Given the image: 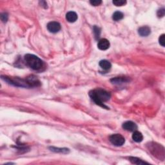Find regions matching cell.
I'll return each mask as SVG.
<instances>
[{"label":"cell","instance_id":"obj_1","mask_svg":"<svg viewBox=\"0 0 165 165\" xmlns=\"http://www.w3.org/2000/svg\"><path fill=\"white\" fill-rule=\"evenodd\" d=\"M89 96L97 105L100 106L104 108L108 109V107L104 104L110 99L111 95L108 92L102 88H96L89 92Z\"/></svg>","mask_w":165,"mask_h":165},{"label":"cell","instance_id":"obj_3","mask_svg":"<svg viewBox=\"0 0 165 165\" xmlns=\"http://www.w3.org/2000/svg\"><path fill=\"white\" fill-rule=\"evenodd\" d=\"M149 150L154 156L159 159L164 158V149L163 146L156 143H151L148 145Z\"/></svg>","mask_w":165,"mask_h":165},{"label":"cell","instance_id":"obj_22","mask_svg":"<svg viewBox=\"0 0 165 165\" xmlns=\"http://www.w3.org/2000/svg\"><path fill=\"white\" fill-rule=\"evenodd\" d=\"M40 3L41 4V6L42 7H43L44 9H47V3L46 1H40Z\"/></svg>","mask_w":165,"mask_h":165},{"label":"cell","instance_id":"obj_7","mask_svg":"<svg viewBox=\"0 0 165 165\" xmlns=\"http://www.w3.org/2000/svg\"><path fill=\"white\" fill-rule=\"evenodd\" d=\"M110 44L108 40L106 39H101L100 40H99L98 43V47L99 50L101 51H106L107 49L110 48Z\"/></svg>","mask_w":165,"mask_h":165},{"label":"cell","instance_id":"obj_16","mask_svg":"<svg viewBox=\"0 0 165 165\" xmlns=\"http://www.w3.org/2000/svg\"><path fill=\"white\" fill-rule=\"evenodd\" d=\"M112 3L117 7H121L127 4V1H125V0H114Z\"/></svg>","mask_w":165,"mask_h":165},{"label":"cell","instance_id":"obj_6","mask_svg":"<svg viewBox=\"0 0 165 165\" xmlns=\"http://www.w3.org/2000/svg\"><path fill=\"white\" fill-rule=\"evenodd\" d=\"M122 127L124 130L127 131H129V132H135L137 130V126L135 123L132 121H128L127 122H125L122 125Z\"/></svg>","mask_w":165,"mask_h":165},{"label":"cell","instance_id":"obj_14","mask_svg":"<svg viewBox=\"0 0 165 165\" xmlns=\"http://www.w3.org/2000/svg\"><path fill=\"white\" fill-rule=\"evenodd\" d=\"M129 160L131 163L135 164H148L147 162L144 161L141 159L137 158H134V157H130Z\"/></svg>","mask_w":165,"mask_h":165},{"label":"cell","instance_id":"obj_13","mask_svg":"<svg viewBox=\"0 0 165 165\" xmlns=\"http://www.w3.org/2000/svg\"><path fill=\"white\" fill-rule=\"evenodd\" d=\"M49 149L51 151L56 153H61V154H69L70 152L69 149L66 148H56L54 146L49 147Z\"/></svg>","mask_w":165,"mask_h":165},{"label":"cell","instance_id":"obj_11","mask_svg":"<svg viewBox=\"0 0 165 165\" xmlns=\"http://www.w3.org/2000/svg\"><path fill=\"white\" fill-rule=\"evenodd\" d=\"M99 65L101 69L104 70H108L110 69L112 67V64L110 63V62L106 59L101 60V61H99Z\"/></svg>","mask_w":165,"mask_h":165},{"label":"cell","instance_id":"obj_19","mask_svg":"<svg viewBox=\"0 0 165 165\" xmlns=\"http://www.w3.org/2000/svg\"><path fill=\"white\" fill-rule=\"evenodd\" d=\"M159 43L162 46H164L165 45V35L162 34L159 38Z\"/></svg>","mask_w":165,"mask_h":165},{"label":"cell","instance_id":"obj_9","mask_svg":"<svg viewBox=\"0 0 165 165\" xmlns=\"http://www.w3.org/2000/svg\"><path fill=\"white\" fill-rule=\"evenodd\" d=\"M151 29L148 26H144L138 29V34L142 37H146L150 34Z\"/></svg>","mask_w":165,"mask_h":165},{"label":"cell","instance_id":"obj_12","mask_svg":"<svg viewBox=\"0 0 165 165\" xmlns=\"http://www.w3.org/2000/svg\"><path fill=\"white\" fill-rule=\"evenodd\" d=\"M132 139L136 143H141L143 140V135L139 131H135L132 134Z\"/></svg>","mask_w":165,"mask_h":165},{"label":"cell","instance_id":"obj_21","mask_svg":"<svg viewBox=\"0 0 165 165\" xmlns=\"http://www.w3.org/2000/svg\"><path fill=\"white\" fill-rule=\"evenodd\" d=\"M90 3L93 6H98L102 3V1L101 0H91L90 1Z\"/></svg>","mask_w":165,"mask_h":165},{"label":"cell","instance_id":"obj_17","mask_svg":"<svg viewBox=\"0 0 165 165\" xmlns=\"http://www.w3.org/2000/svg\"><path fill=\"white\" fill-rule=\"evenodd\" d=\"M94 34H95L96 39L98 40V39L99 38V36H100V34H101L100 28L97 27V26H94Z\"/></svg>","mask_w":165,"mask_h":165},{"label":"cell","instance_id":"obj_10","mask_svg":"<svg viewBox=\"0 0 165 165\" xmlns=\"http://www.w3.org/2000/svg\"><path fill=\"white\" fill-rule=\"evenodd\" d=\"M78 18L77 14L74 11H70L66 14V19L69 23H74Z\"/></svg>","mask_w":165,"mask_h":165},{"label":"cell","instance_id":"obj_2","mask_svg":"<svg viewBox=\"0 0 165 165\" xmlns=\"http://www.w3.org/2000/svg\"><path fill=\"white\" fill-rule=\"evenodd\" d=\"M24 60L27 66L33 70H36V71L42 70V69L44 67V62L40 57L34 54H26L24 56Z\"/></svg>","mask_w":165,"mask_h":165},{"label":"cell","instance_id":"obj_20","mask_svg":"<svg viewBox=\"0 0 165 165\" xmlns=\"http://www.w3.org/2000/svg\"><path fill=\"white\" fill-rule=\"evenodd\" d=\"M165 14V10L164 8L163 9H159L158 12H157V15H158V18H163Z\"/></svg>","mask_w":165,"mask_h":165},{"label":"cell","instance_id":"obj_5","mask_svg":"<svg viewBox=\"0 0 165 165\" xmlns=\"http://www.w3.org/2000/svg\"><path fill=\"white\" fill-rule=\"evenodd\" d=\"M47 29L51 33H57L61 30V25L57 22H51L47 24Z\"/></svg>","mask_w":165,"mask_h":165},{"label":"cell","instance_id":"obj_8","mask_svg":"<svg viewBox=\"0 0 165 165\" xmlns=\"http://www.w3.org/2000/svg\"><path fill=\"white\" fill-rule=\"evenodd\" d=\"M110 81L114 85H121L130 81V79L126 77H116L110 79Z\"/></svg>","mask_w":165,"mask_h":165},{"label":"cell","instance_id":"obj_4","mask_svg":"<svg viewBox=\"0 0 165 165\" xmlns=\"http://www.w3.org/2000/svg\"><path fill=\"white\" fill-rule=\"evenodd\" d=\"M109 140L112 145L116 146H121L125 143V137L119 133H115L110 136Z\"/></svg>","mask_w":165,"mask_h":165},{"label":"cell","instance_id":"obj_15","mask_svg":"<svg viewBox=\"0 0 165 165\" xmlns=\"http://www.w3.org/2000/svg\"><path fill=\"white\" fill-rule=\"evenodd\" d=\"M124 17V14H123L120 11H116L114 13L113 15H112V19L116 22H118V21L121 20Z\"/></svg>","mask_w":165,"mask_h":165},{"label":"cell","instance_id":"obj_18","mask_svg":"<svg viewBox=\"0 0 165 165\" xmlns=\"http://www.w3.org/2000/svg\"><path fill=\"white\" fill-rule=\"evenodd\" d=\"M9 19V15L7 12L2 13L1 14V20L3 23H6Z\"/></svg>","mask_w":165,"mask_h":165}]
</instances>
